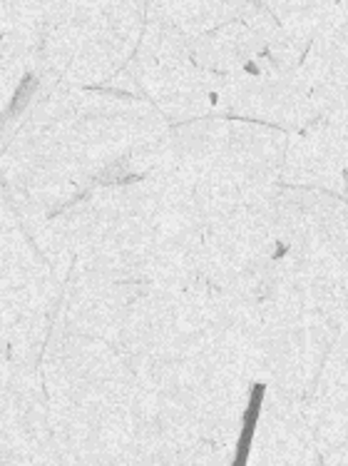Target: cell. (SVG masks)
<instances>
[{"instance_id":"cell-1","label":"cell","mask_w":348,"mask_h":466,"mask_svg":"<svg viewBox=\"0 0 348 466\" xmlns=\"http://www.w3.org/2000/svg\"><path fill=\"white\" fill-rule=\"evenodd\" d=\"M263 394H266V384H263V381L252 384V391H249V404H246V410H244V421H242V434H239V441H236V447H234V461H232V466L249 464V454H252V444H254L256 424H259V414H262Z\"/></svg>"},{"instance_id":"cell-2","label":"cell","mask_w":348,"mask_h":466,"mask_svg":"<svg viewBox=\"0 0 348 466\" xmlns=\"http://www.w3.org/2000/svg\"><path fill=\"white\" fill-rule=\"evenodd\" d=\"M35 87H38V83H35V77H33V76L25 77V80H23V83H20L18 93H15V100H13V105H10L8 115L20 113V110H23V107H25V103H28V100H30V93H33V90H35Z\"/></svg>"}]
</instances>
